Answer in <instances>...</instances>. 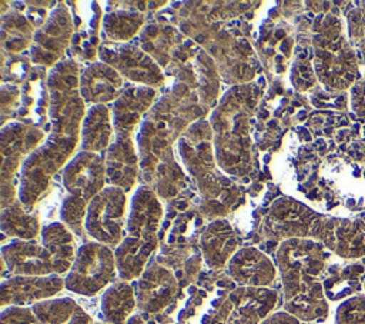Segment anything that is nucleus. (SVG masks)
Returning a JSON list of instances; mask_svg holds the SVG:
<instances>
[{
    "label": "nucleus",
    "mask_w": 365,
    "mask_h": 324,
    "mask_svg": "<svg viewBox=\"0 0 365 324\" xmlns=\"http://www.w3.org/2000/svg\"><path fill=\"white\" fill-rule=\"evenodd\" d=\"M364 291H365V281H364Z\"/></svg>",
    "instance_id": "31"
},
{
    "label": "nucleus",
    "mask_w": 365,
    "mask_h": 324,
    "mask_svg": "<svg viewBox=\"0 0 365 324\" xmlns=\"http://www.w3.org/2000/svg\"><path fill=\"white\" fill-rule=\"evenodd\" d=\"M349 36L351 37H364L365 36V7H358L351 10L346 16Z\"/></svg>",
    "instance_id": "25"
},
{
    "label": "nucleus",
    "mask_w": 365,
    "mask_h": 324,
    "mask_svg": "<svg viewBox=\"0 0 365 324\" xmlns=\"http://www.w3.org/2000/svg\"><path fill=\"white\" fill-rule=\"evenodd\" d=\"M117 274L113 248L97 241H88L77 248L64 285L66 290L77 295L93 297L110 287Z\"/></svg>",
    "instance_id": "4"
},
{
    "label": "nucleus",
    "mask_w": 365,
    "mask_h": 324,
    "mask_svg": "<svg viewBox=\"0 0 365 324\" xmlns=\"http://www.w3.org/2000/svg\"><path fill=\"white\" fill-rule=\"evenodd\" d=\"M137 307L134 287L128 281L113 283L103 291L100 313L103 323L127 324Z\"/></svg>",
    "instance_id": "18"
},
{
    "label": "nucleus",
    "mask_w": 365,
    "mask_h": 324,
    "mask_svg": "<svg viewBox=\"0 0 365 324\" xmlns=\"http://www.w3.org/2000/svg\"><path fill=\"white\" fill-rule=\"evenodd\" d=\"M64 285L60 275H13L1 281V307L31 305L54 298Z\"/></svg>",
    "instance_id": "10"
},
{
    "label": "nucleus",
    "mask_w": 365,
    "mask_h": 324,
    "mask_svg": "<svg viewBox=\"0 0 365 324\" xmlns=\"http://www.w3.org/2000/svg\"><path fill=\"white\" fill-rule=\"evenodd\" d=\"M329 258L331 250L312 238L282 240L275 251L285 311L302 323H319L329 315L328 298L321 283Z\"/></svg>",
    "instance_id": "1"
},
{
    "label": "nucleus",
    "mask_w": 365,
    "mask_h": 324,
    "mask_svg": "<svg viewBox=\"0 0 365 324\" xmlns=\"http://www.w3.org/2000/svg\"><path fill=\"white\" fill-rule=\"evenodd\" d=\"M68 324H93V323H91V317L81 310L74 315V318Z\"/></svg>",
    "instance_id": "27"
},
{
    "label": "nucleus",
    "mask_w": 365,
    "mask_h": 324,
    "mask_svg": "<svg viewBox=\"0 0 365 324\" xmlns=\"http://www.w3.org/2000/svg\"><path fill=\"white\" fill-rule=\"evenodd\" d=\"M362 49L365 50V40H364V44H362Z\"/></svg>",
    "instance_id": "29"
},
{
    "label": "nucleus",
    "mask_w": 365,
    "mask_h": 324,
    "mask_svg": "<svg viewBox=\"0 0 365 324\" xmlns=\"http://www.w3.org/2000/svg\"><path fill=\"white\" fill-rule=\"evenodd\" d=\"M315 44V69L322 83L332 88H346L356 81V60L336 19L327 20Z\"/></svg>",
    "instance_id": "6"
},
{
    "label": "nucleus",
    "mask_w": 365,
    "mask_h": 324,
    "mask_svg": "<svg viewBox=\"0 0 365 324\" xmlns=\"http://www.w3.org/2000/svg\"><path fill=\"white\" fill-rule=\"evenodd\" d=\"M227 267L230 277L240 287L268 288L278 273L275 263L255 247L240 248Z\"/></svg>",
    "instance_id": "13"
},
{
    "label": "nucleus",
    "mask_w": 365,
    "mask_h": 324,
    "mask_svg": "<svg viewBox=\"0 0 365 324\" xmlns=\"http://www.w3.org/2000/svg\"><path fill=\"white\" fill-rule=\"evenodd\" d=\"M104 174L103 157L97 153L81 151L66 166L63 184L71 197L90 203L103 190Z\"/></svg>",
    "instance_id": "9"
},
{
    "label": "nucleus",
    "mask_w": 365,
    "mask_h": 324,
    "mask_svg": "<svg viewBox=\"0 0 365 324\" xmlns=\"http://www.w3.org/2000/svg\"><path fill=\"white\" fill-rule=\"evenodd\" d=\"M365 265L358 260L344 264H328L321 283L328 301H344L364 288Z\"/></svg>",
    "instance_id": "15"
},
{
    "label": "nucleus",
    "mask_w": 365,
    "mask_h": 324,
    "mask_svg": "<svg viewBox=\"0 0 365 324\" xmlns=\"http://www.w3.org/2000/svg\"><path fill=\"white\" fill-rule=\"evenodd\" d=\"M351 110L361 121H365V77L356 80L349 91Z\"/></svg>",
    "instance_id": "24"
},
{
    "label": "nucleus",
    "mask_w": 365,
    "mask_h": 324,
    "mask_svg": "<svg viewBox=\"0 0 365 324\" xmlns=\"http://www.w3.org/2000/svg\"><path fill=\"white\" fill-rule=\"evenodd\" d=\"M334 253L349 261L365 257V213L354 218L338 220Z\"/></svg>",
    "instance_id": "19"
},
{
    "label": "nucleus",
    "mask_w": 365,
    "mask_h": 324,
    "mask_svg": "<svg viewBox=\"0 0 365 324\" xmlns=\"http://www.w3.org/2000/svg\"><path fill=\"white\" fill-rule=\"evenodd\" d=\"M93 324H107V323H93Z\"/></svg>",
    "instance_id": "30"
},
{
    "label": "nucleus",
    "mask_w": 365,
    "mask_h": 324,
    "mask_svg": "<svg viewBox=\"0 0 365 324\" xmlns=\"http://www.w3.org/2000/svg\"><path fill=\"white\" fill-rule=\"evenodd\" d=\"M121 77L114 69L97 63L83 71L80 93L86 101L101 104L103 101L113 100L121 90Z\"/></svg>",
    "instance_id": "17"
},
{
    "label": "nucleus",
    "mask_w": 365,
    "mask_h": 324,
    "mask_svg": "<svg viewBox=\"0 0 365 324\" xmlns=\"http://www.w3.org/2000/svg\"><path fill=\"white\" fill-rule=\"evenodd\" d=\"M141 24V17L131 13H114L107 17L106 29L113 39H128Z\"/></svg>",
    "instance_id": "23"
},
{
    "label": "nucleus",
    "mask_w": 365,
    "mask_h": 324,
    "mask_svg": "<svg viewBox=\"0 0 365 324\" xmlns=\"http://www.w3.org/2000/svg\"><path fill=\"white\" fill-rule=\"evenodd\" d=\"M335 324H365V294L352 295L338 304Z\"/></svg>",
    "instance_id": "22"
},
{
    "label": "nucleus",
    "mask_w": 365,
    "mask_h": 324,
    "mask_svg": "<svg viewBox=\"0 0 365 324\" xmlns=\"http://www.w3.org/2000/svg\"><path fill=\"white\" fill-rule=\"evenodd\" d=\"M1 230L6 236L14 237V240H34L41 233L37 217L11 204L3 208Z\"/></svg>",
    "instance_id": "21"
},
{
    "label": "nucleus",
    "mask_w": 365,
    "mask_h": 324,
    "mask_svg": "<svg viewBox=\"0 0 365 324\" xmlns=\"http://www.w3.org/2000/svg\"><path fill=\"white\" fill-rule=\"evenodd\" d=\"M161 216L163 208L160 201L147 188H140L133 198L127 217L125 237L155 245Z\"/></svg>",
    "instance_id": "14"
},
{
    "label": "nucleus",
    "mask_w": 365,
    "mask_h": 324,
    "mask_svg": "<svg viewBox=\"0 0 365 324\" xmlns=\"http://www.w3.org/2000/svg\"><path fill=\"white\" fill-rule=\"evenodd\" d=\"M127 196L124 188L111 186L103 188L87 206L84 230L93 241L117 247L125 237Z\"/></svg>",
    "instance_id": "7"
},
{
    "label": "nucleus",
    "mask_w": 365,
    "mask_h": 324,
    "mask_svg": "<svg viewBox=\"0 0 365 324\" xmlns=\"http://www.w3.org/2000/svg\"><path fill=\"white\" fill-rule=\"evenodd\" d=\"M339 218L319 216L298 203L272 207L265 221V234L272 238H312L334 251L335 228Z\"/></svg>",
    "instance_id": "3"
},
{
    "label": "nucleus",
    "mask_w": 365,
    "mask_h": 324,
    "mask_svg": "<svg viewBox=\"0 0 365 324\" xmlns=\"http://www.w3.org/2000/svg\"><path fill=\"white\" fill-rule=\"evenodd\" d=\"M76 253L74 237L61 221L41 227L40 241L11 240L1 247L3 264L13 275L67 274Z\"/></svg>",
    "instance_id": "2"
},
{
    "label": "nucleus",
    "mask_w": 365,
    "mask_h": 324,
    "mask_svg": "<svg viewBox=\"0 0 365 324\" xmlns=\"http://www.w3.org/2000/svg\"><path fill=\"white\" fill-rule=\"evenodd\" d=\"M204 260L211 268H222L238 251V240L230 223L215 220L210 223L201 236Z\"/></svg>",
    "instance_id": "16"
},
{
    "label": "nucleus",
    "mask_w": 365,
    "mask_h": 324,
    "mask_svg": "<svg viewBox=\"0 0 365 324\" xmlns=\"http://www.w3.org/2000/svg\"><path fill=\"white\" fill-rule=\"evenodd\" d=\"M177 288L174 274L165 267L153 264L144 270L134 285L137 307L144 313H160L171 304Z\"/></svg>",
    "instance_id": "12"
},
{
    "label": "nucleus",
    "mask_w": 365,
    "mask_h": 324,
    "mask_svg": "<svg viewBox=\"0 0 365 324\" xmlns=\"http://www.w3.org/2000/svg\"><path fill=\"white\" fill-rule=\"evenodd\" d=\"M277 300L275 290L240 287L204 317L202 324H259L272 313Z\"/></svg>",
    "instance_id": "8"
},
{
    "label": "nucleus",
    "mask_w": 365,
    "mask_h": 324,
    "mask_svg": "<svg viewBox=\"0 0 365 324\" xmlns=\"http://www.w3.org/2000/svg\"><path fill=\"white\" fill-rule=\"evenodd\" d=\"M81 307L70 297L51 298L31 305L3 307L0 324H68Z\"/></svg>",
    "instance_id": "11"
},
{
    "label": "nucleus",
    "mask_w": 365,
    "mask_h": 324,
    "mask_svg": "<svg viewBox=\"0 0 365 324\" xmlns=\"http://www.w3.org/2000/svg\"><path fill=\"white\" fill-rule=\"evenodd\" d=\"M322 177L348 214L365 208V143H352L345 154L329 156L322 166Z\"/></svg>",
    "instance_id": "5"
},
{
    "label": "nucleus",
    "mask_w": 365,
    "mask_h": 324,
    "mask_svg": "<svg viewBox=\"0 0 365 324\" xmlns=\"http://www.w3.org/2000/svg\"><path fill=\"white\" fill-rule=\"evenodd\" d=\"M259 324H304V323L295 315H292L291 313L282 310V311H272Z\"/></svg>",
    "instance_id": "26"
},
{
    "label": "nucleus",
    "mask_w": 365,
    "mask_h": 324,
    "mask_svg": "<svg viewBox=\"0 0 365 324\" xmlns=\"http://www.w3.org/2000/svg\"><path fill=\"white\" fill-rule=\"evenodd\" d=\"M113 134L110 113L106 106L94 104L81 124V150L98 153L110 144Z\"/></svg>",
    "instance_id": "20"
},
{
    "label": "nucleus",
    "mask_w": 365,
    "mask_h": 324,
    "mask_svg": "<svg viewBox=\"0 0 365 324\" xmlns=\"http://www.w3.org/2000/svg\"><path fill=\"white\" fill-rule=\"evenodd\" d=\"M127 324H144V321L138 315H133Z\"/></svg>",
    "instance_id": "28"
}]
</instances>
